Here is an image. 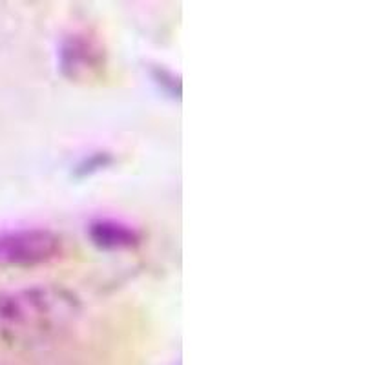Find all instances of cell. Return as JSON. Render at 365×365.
Listing matches in <instances>:
<instances>
[{"instance_id": "cell-3", "label": "cell", "mask_w": 365, "mask_h": 365, "mask_svg": "<svg viewBox=\"0 0 365 365\" xmlns=\"http://www.w3.org/2000/svg\"><path fill=\"white\" fill-rule=\"evenodd\" d=\"M58 68L71 83L99 79L106 68V50L103 42L86 31L70 35L61 44Z\"/></svg>"}, {"instance_id": "cell-5", "label": "cell", "mask_w": 365, "mask_h": 365, "mask_svg": "<svg viewBox=\"0 0 365 365\" xmlns=\"http://www.w3.org/2000/svg\"><path fill=\"white\" fill-rule=\"evenodd\" d=\"M108 163H110L108 154H96V155H91L90 159H86L84 165L79 166V170L83 172V174H90V172H96L99 170V168H104Z\"/></svg>"}, {"instance_id": "cell-4", "label": "cell", "mask_w": 365, "mask_h": 365, "mask_svg": "<svg viewBox=\"0 0 365 365\" xmlns=\"http://www.w3.org/2000/svg\"><path fill=\"white\" fill-rule=\"evenodd\" d=\"M91 243L103 250H126L141 243V232L117 220H96L88 227Z\"/></svg>"}, {"instance_id": "cell-2", "label": "cell", "mask_w": 365, "mask_h": 365, "mask_svg": "<svg viewBox=\"0 0 365 365\" xmlns=\"http://www.w3.org/2000/svg\"><path fill=\"white\" fill-rule=\"evenodd\" d=\"M63 240L48 228H21L0 232V267H37L57 259Z\"/></svg>"}, {"instance_id": "cell-1", "label": "cell", "mask_w": 365, "mask_h": 365, "mask_svg": "<svg viewBox=\"0 0 365 365\" xmlns=\"http://www.w3.org/2000/svg\"><path fill=\"white\" fill-rule=\"evenodd\" d=\"M81 314V299L55 283L0 291V338L35 341L70 327Z\"/></svg>"}, {"instance_id": "cell-6", "label": "cell", "mask_w": 365, "mask_h": 365, "mask_svg": "<svg viewBox=\"0 0 365 365\" xmlns=\"http://www.w3.org/2000/svg\"><path fill=\"white\" fill-rule=\"evenodd\" d=\"M0 365H4V364H0Z\"/></svg>"}]
</instances>
